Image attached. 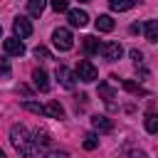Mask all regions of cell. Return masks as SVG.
Segmentation results:
<instances>
[{
	"label": "cell",
	"instance_id": "1",
	"mask_svg": "<svg viewBox=\"0 0 158 158\" xmlns=\"http://www.w3.org/2000/svg\"><path fill=\"white\" fill-rule=\"evenodd\" d=\"M10 143L15 146V151L25 158H37L40 156V143L35 141V131L30 133L22 123H15L10 128Z\"/></svg>",
	"mask_w": 158,
	"mask_h": 158
},
{
	"label": "cell",
	"instance_id": "2",
	"mask_svg": "<svg viewBox=\"0 0 158 158\" xmlns=\"http://www.w3.org/2000/svg\"><path fill=\"white\" fill-rule=\"evenodd\" d=\"M52 44H54L59 52H69V49L74 47V37H72V32H69L67 27H57V30L52 32Z\"/></svg>",
	"mask_w": 158,
	"mask_h": 158
},
{
	"label": "cell",
	"instance_id": "3",
	"mask_svg": "<svg viewBox=\"0 0 158 158\" xmlns=\"http://www.w3.org/2000/svg\"><path fill=\"white\" fill-rule=\"evenodd\" d=\"M77 77H79L81 81H94V79L99 77V69H96L89 59H79V62H77Z\"/></svg>",
	"mask_w": 158,
	"mask_h": 158
},
{
	"label": "cell",
	"instance_id": "4",
	"mask_svg": "<svg viewBox=\"0 0 158 158\" xmlns=\"http://www.w3.org/2000/svg\"><path fill=\"white\" fill-rule=\"evenodd\" d=\"M2 52H5L7 57H22V54H25V44H22L20 37H7V40L2 42Z\"/></svg>",
	"mask_w": 158,
	"mask_h": 158
},
{
	"label": "cell",
	"instance_id": "5",
	"mask_svg": "<svg viewBox=\"0 0 158 158\" xmlns=\"http://www.w3.org/2000/svg\"><path fill=\"white\" fill-rule=\"evenodd\" d=\"M101 54H104V59H109V62H116V59H121V54H123V47H121L118 42H104V44H101Z\"/></svg>",
	"mask_w": 158,
	"mask_h": 158
},
{
	"label": "cell",
	"instance_id": "6",
	"mask_svg": "<svg viewBox=\"0 0 158 158\" xmlns=\"http://www.w3.org/2000/svg\"><path fill=\"white\" fill-rule=\"evenodd\" d=\"M57 79H59V84L64 86V89H74V84H77V74L72 72V69H67V67H57Z\"/></svg>",
	"mask_w": 158,
	"mask_h": 158
},
{
	"label": "cell",
	"instance_id": "7",
	"mask_svg": "<svg viewBox=\"0 0 158 158\" xmlns=\"http://www.w3.org/2000/svg\"><path fill=\"white\" fill-rule=\"evenodd\" d=\"M12 30H15V35H17L20 40H25V37H30V35H32V25H30V20H27V17H15Z\"/></svg>",
	"mask_w": 158,
	"mask_h": 158
},
{
	"label": "cell",
	"instance_id": "8",
	"mask_svg": "<svg viewBox=\"0 0 158 158\" xmlns=\"http://www.w3.org/2000/svg\"><path fill=\"white\" fill-rule=\"evenodd\" d=\"M32 84L37 91H49V79H47V72L44 69H35L32 72Z\"/></svg>",
	"mask_w": 158,
	"mask_h": 158
},
{
	"label": "cell",
	"instance_id": "9",
	"mask_svg": "<svg viewBox=\"0 0 158 158\" xmlns=\"http://www.w3.org/2000/svg\"><path fill=\"white\" fill-rule=\"evenodd\" d=\"M67 15H69V25H72V27H84V25L89 22V15H86L84 10H69Z\"/></svg>",
	"mask_w": 158,
	"mask_h": 158
},
{
	"label": "cell",
	"instance_id": "10",
	"mask_svg": "<svg viewBox=\"0 0 158 158\" xmlns=\"http://www.w3.org/2000/svg\"><path fill=\"white\" fill-rule=\"evenodd\" d=\"M81 47H84L86 54H96V52H101V42H99L96 37H91V35L81 37Z\"/></svg>",
	"mask_w": 158,
	"mask_h": 158
},
{
	"label": "cell",
	"instance_id": "11",
	"mask_svg": "<svg viewBox=\"0 0 158 158\" xmlns=\"http://www.w3.org/2000/svg\"><path fill=\"white\" fill-rule=\"evenodd\" d=\"M91 126H94V131H99V133H109V131L114 128V123H111L106 116H94V118H91Z\"/></svg>",
	"mask_w": 158,
	"mask_h": 158
},
{
	"label": "cell",
	"instance_id": "12",
	"mask_svg": "<svg viewBox=\"0 0 158 158\" xmlns=\"http://www.w3.org/2000/svg\"><path fill=\"white\" fill-rule=\"evenodd\" d=\"M99 94L104 96V101H106V106H109V109H116V104H114V96H116V94H114V89H111L106 81H101V84H99Z\"/></svg>",
	"mask_w": 158,
	"mask_h": 158
},
{
	"label": "cell",
	"instance_id": "13",
	"mask_svg": "<svg viewBox=\"0 0 158 158\" xmlns=\"http://www.w3.org/2000/svg\"><path fill=\"white\" fill-rule=\"evenodd\" d=\"M44 5H47V0H27V12L32 17H40L44 12Z\"/></svg>",
	"mask_w": 158,
	"mask_h": 158
},
{
	"label": "cell",
	"instance_id": "14",
	"mask_svg": "<svg viewBox=\"0 0 158 158\" xmlns=\"http://www.w3.org/2000/svg\"><path fill=\"white\" fill-rule=\"evenodd\" d=\"M143 32H146L148 42H158V20H148L146 27H143Z\"/></svg>",
	"mask_w": 158,
	"mask_h": 158
},
{
	"label": "cell",
	"instance_id": "15",
	"mask_svg": "<svg viewBox=\"0 0 158 158\" xmlns=\"http://www.w3.org/2000/svg\"><path fill=\"white\" fill-rule=\"evenodd\" d=\"M96 30H99V32H111V30H114L111 15H99V17H96Z\"/></svg>",
	"mask_w": 158,
	"mask_h": 158
},
{
	"label": "cell",
	"instance_id": "16",
	"mask_svg": "<svg viewBox=\"0 0 158 158\" xmlns=\"http://www.w3.org/2000/svg\"><path fill=\"white\" fill-rule=\"evenodd\" d=\"M138 0H109V7L116 10V12H123V10H131Z\"/></svg>",
	"mask_w": 158,
	"mask_h": 158
},
{
	"label": "cell",
	"instance_id": "17",
	"mask_svg": "<svg viewBox=\"0 0 158 158\" xmlns=\"http://www.w3.org/2000/svg\"><path fill=\"white\" fill-rule=\"evenodd\" d=\"M47 116H52V118H64L62 104H59V101H49V104H47Z\"/></svg>",
	"mask_w": 158,
	"mask_h": 158
},
{
	"label": "cell",
	"instance_id": "18",
	"mask_svg": "<svg viewBox=\"0 0 158 158\" xmlns=\"http://www.w3.org/2000/svg\"><path fill=\"white\" fill-rule=\"evenodd\" d=\"M22 106H25L27 111H32V114H37V116H47V106H42V104H37V101H30V99H27V101H25Z\"/></svg>",
	"mask_w": 158,
	"mask_h": 158
},
{
	"label": "cell",
	"instance_id": "19",
	"mask_svg": "<svg viewBox=\"0 0 158 158\" xmlns=\"http://www.w3.org/2000/svg\"><path fill=\"white\" fill-rule=\"evenodd\" d=\"M143 123H146V131L148 133H158V114H148Z\"/></svg>",
	"mask_w": 158,
	"mask_h": 158
},
{
	"label": "cell",
	"instance_id": "20",
	"mask_svg": "<svg viewBox=\"0 0 158 158\" xmlns=\"http://www.w3.org/2000/svg\"><path fill=\"white\" fill-rule=\"evenodd\" d=\"M96 146H99V138H96V133H86V136H84V148H86V151H94Z\"/></svg>",
	"mask_w": 158,
	"mask_h": 158
},
{
	"label": "cell",
	"instance_id": "21",
	"mask_svg": "<svg viewBox=\"0 0 158 158\" xmlns=\"http://www.w3.org/2000/svg\"><path fill=\"white\" fill-rule=\"evenodd\" d=\"M123 89L131 91V94H143V96H146V89H141L136 81H123Z\"/></svg>",
	"mask_w": 158,
	"mask_h": 158
},
{
	"label": "cell",
	"instance_id": "22",
	"mask_svg": "<svg viewBox=\"0 0 158 158\" xmlns=\"http://www.w3.org/2000/svg\"><path fill=\"white\" fill-rule=\"evenodd\" d=\"M35 141H37L40 146H49V141H52V138H49V133H47V131H35Z\"/></svg>",
	"mask_w": 158,
	"mask_h": 158
},
{
	"label": "cell",
	"instance_id": "23",
	"mask_svg": "<svg viewBox=\"0 0 158 158\" xmlns=\"http://www.w3.org/2000/svg\"><path fill=\"white\" fill-rule=\"evenodd\" d=\"M35 57H37V59H40V57H42V59H52L49 49H47V47H42V44H40V47H35Z\"/></svg>",
	"mask_w": 158,
	"mask_h": 158
},
{
	"label": "cell",
	"instance_id": "24",
	"mask_svg": "<svg viewBox=\"0 0 158 158\" xmlns=\"http://www.w3.org/2000/svg\"><path fill=\"white\" fill-rule=\"evenodd\" d=\"M131 59H133V64H136V69H138V67L143 69V54H141L138 49H131Z\"/></svg>",
	"mask_w": 158,
	"mask_h": 158
},
{
	"label": "cell",
	"instance_id": "25",
	"mask_svg": "<svg viewBox=\"0 0 158 158\" xmlns=\"http://www.w3.org/2000/svg\"><path fill=\"white\" fill-rule=\"evenodd\" d=\"M49 5H52V10H57V12H64L69 5H67V0H49Z\"/></svg>",
	"mask_w": 158,
	"mask_h": 158
},
{
	"label": "cell",
	"instance_id": "26",
	"mask_svg": "<svg viewBox=\"0 0 158 158\" xmlns=\"http://www.w3.org/2000/svg\"><path fill=\"white\" fill-rule=\"evenodd\" d=\"M44 158H69V156H67L64 151H49V153H47Z\"/></svg>",
	"mask_w": 158,
	"mask_h": 158
},
{
	"label": "cell",
	"instance_id": "27",
	"mask_svg": "<svg viewBox=\"0 0 158 158\" xmlns=\"http://www.w3.org/2000/svg\"><path fill=\"white\" fill-rule=\"evenodd\" d=\"M2 77H5V79L10 77V62H7V54H5V59H2Z\"/></svg>",
	"mask_w": 158,
	"mask_h": 158
},
{
	"label": "cell",
	"instance_id": "28",
	"mask_svg": "<svg viewBox=\"0 0 158 158\" xmlns=\"http://www.w3.org/2000/svg\"><path fill=\"white\" fill-rule=\"evenodd\" d=\"M131 158H146V153H141V151H138V153H131Z\"/></svg>",
	"mask_w": 158,
	"mask_h": 158
},
{
	"label": "cell",
	"instance_id": "29",
	"mask_svg": "<svg viewBox=\"0 0 158 158\" xmlns=\"http://www.w3.org/2000/svg\"><path fill=\"white\" fill-rule=\"evenodd\" d=\"M79 2H89V0H79Z\"/></svg>",
	"mask_w": 158,
	"mask_h": 158
},
{
	"label": "cell",
	"instance_id": "30",
	"mask_svg": "<svg viewBox=\"0 0 158 158\" xmlns=\"http://www.w3.org/2000/svg\"><path fill=\"white\" fill-rule=\"evenodd\" d=\"M0 158H5V156H0Z\"/></svg>",
	"mask_w": 158,
	"mask_h": 158
}]
</instances>
